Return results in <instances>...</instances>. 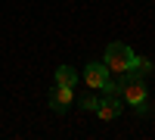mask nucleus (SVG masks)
<instances>
[{
	"mask_svg": "<svg viewBox=\"0 0 155 140\" xmlns=\"http://www.w3.org/2000/svg\"><path fill=\"white\" fill-rule=\"evenodd\" d=\"M71 100H74V87H62V84H56L53 90H50V109L65 112V109L71 106Z\"/></svg>",
	"mask_w": 155,
	"mask_h": 140,
	"instance_id": "nucleus-5",
	"label": "nucleus"
},
{
	"mask_svg": "<svg viewBox=\"0 0 155 140\" xmlns=\"http://www.w3.org/2000/svg\"><path fill=\"white\" fill-rule=\"evenodd\" d=\"M121 109H124V100H121V97H115V94H102L99 103H96V115H99L102 121H112V118L121 115Z\"/></svg>",
	"mask_w": 155,
	"mask_h": 140,
	"instance_id": "nucleus-4",
	"label": "nucleus"
},
{
	"mask_svg": "<svg viewBox=\"0 0 155 140\" xmlns=\"http://www.w3.org/2000/svg\"><path fill=\"white\" fill-rule=\"evenodd\" d=\"M118 94L127 106H143L149 100V90H146V81L137 78V75H118Z\"/></svg>",
	"mask_w": 155,
	"mask_h": 140,
	"instance_id": "nucleus-2",
	"label": "nucleus"
},
{
	"mask_svg": "<svg viewBox=\"0 0 155 140\" xmlns=\"http://www.w3.org/2000/svg\"><path fill=\"white\" fill-rule=\"evenodd\" d=\"M56 84H62V87H78V72H74L71 66H59V69H56Z\"/></svg>",
	"mask_w": 155,
	"mask_h": 140,
	"instance_id": "nucleus-6",
	"label": "nucleus"
},
{
	"mask_svg": "<svg viewBox=\"0 0 155 140\" xmlns=\"http://www.w3.org/2000/svg\"><path fill=\"white\" fill-rule=\"evenodd\" d=\"M134 50L127 47V44H121V41H115V44H109L106 47V69H109V75H127L130 72V66H134Z\"/></svg>",
	"mask_w": 155,
	"mask_h": 140,
	"instance_id": "nucleus-1",
	"label": "nucleus"
},
{
	"mask_svg": "<svg viewBox=\"0 0 155 140\" xmlns=\"http://www.w3.org/2000/svg\"><path fill=\"white\" fill-rule=\"evenodd\" d=\"M84 81H87L90 90H102V87L112 81V75H109V69H106V62H90V66L84 69Z\"/></svg>",
	"mask_w": 155,
	"mask_h": 140,
	"instance_id": "nucleus-3",
	"label": "nucleus"
},
{
	"mask_svg": "<svg viewBox=\"0 0 155 140\" xmlns=\"http://www.w3.org/2000/svg\"><path fill=\"white\" fill-rule=\"evenodd\" d=\"M152 59H146V56H134V66H130V72L127 75H137V78H146V75H152Z\"/></svg>",
	"mask_w": 155,
	"mask_h": 140,
	"instance_id": "nucleus-7",
	"label": "nucleus"
},
{
	"mask_svg": "<svg viewBox=\"0 0 155 140\" xmlns=\"http://www.w3.org/2000/svg\"><path fill=\"white\" fill-rule=\"evenodd\" d=\"M96 103H99V97H93V94H84L81 100H78L81 109H93V112H96Z\"/></svg>",
	"mask_w": 155,
	"mask_h": 140,
	"instance_id": "nucleus-8",
	"label": "nucleus"
}]
</instances>
